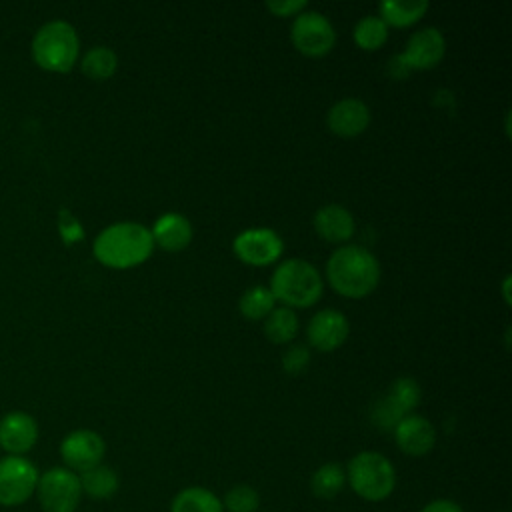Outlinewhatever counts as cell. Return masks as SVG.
<instances>
[{
    "label": "cell",
    "mask_w": 512,
    "mask_h": 512,
    "mask_svg": "<svg viewBox=\"0 0 512 512\" xmlns=\"http://www.w3.org/2000/svg\"><path fill=\"white\" fill-rule=\"evenodd\" d=\"M330 132L342 138H354L362 134L370 124V110L358 98L338 100L326 116Z\"/></svg>",
    "instance_id": "cell-16"
},
{
    "label": "cell",
    "mask_w": 512,
    "mask_h": 512,
    "mask_svg": "<svg viewBox=\"0 0 512 512\" xmlns=\"http://www.w3.org/2000/svg\"><path fill=\"white\" fill-rule=\"evenodd\" d=\"M508 284H510V278L504 280V300H506V302H510V298H508Z\"/></svg>",
    "instance_id": "cell-32"
},
{
    "label": "cell",
    "mask_w": 512,
    "mask_h": 512,
    "mask_svg": "<svg viewBox=\"0 0 512 512\" xmlns=\"http://www.w3.org/2000/svg\"><path fill=\"white\" fill-rule=\"evenodd\" d=\"M170 512H224V506L208 488L188 486L172 498Z\"/></svg>",
    "instance_id": "cell-20"
},
{
    "label": "cell",
    "mask_w": 512,
    "mask_h": 512,
    "mask_svg": "<svg viewBox=\"0 0 512 512\" xmlns=\"http://www.w3.org/2000/svg\"><path fill=\"white\" fill-rule=\"evenodd\" d=\"M322 278L316 266L302 258L284 260L270 278V292L288 308H308L322 296Z\"/></svg>",
    "instance_id": "cell-4"
},
{
    "label": "cell",
    "mask_w": 512,
    "mask_h": 512,
    "mask_svg": "<svg viewBox=\"0 0 512 512\" xmlns=\"http://www.w3.org/2000/svg\"><path fill=\"white\" fill-rule=\"evenodd\" d=\"M346 480L360 498L380 502L392 494L396 486V472L384 454L364 450L348 462Z\"/></svg>",
    "instance_id": "cell-5"
},
{
    "label": "cell",
    "mask_w": 512,
    "mask_h": 512,
    "mask_svg": "<svg viewBox=\"0 0 512 512\" xmlns=\"http://www.w3.org/2000/svg\"><path fill=\"white\" fill-rule=\"evenodd\" d=\"M78 478H80L82 492L88 494L90 498H96V500L110 498L118 490L116 472L112 468L104 466V464H98V466L82 472Z\"/></svg>",
    "instance_id": "cell-21"
},
{
    "label": "cell",
    "mask_w": 512,
    "mask_h": 512,
    "mask_svg": "<svg viewBox=\"0 0 512 512\" xmlns=\"http://www.w3.org/2000/svg\"><path fill=\"white\" fill-rule=\"evenodd\" d=\"M106 444L104 438L94 430H74L64 436L60 442V456L68 470L72 472H86L94 466H98L104 458Z\"/></svg>",
    "instance_id": "cell-10"
},
{
    "label": "cell",
    "mask_w": 512,
    "mask_h": 512,
    "mask_svg": "<svg viewBox=\"0 0 512 512\" xmlns=\"http://www.w3.org/2000/svg\"><path fill=\"white\" fill-rule=\"evenodd\" d=\"M350 324L340 310L324 308L308 322V342L320 352H332L348 338Z\"/></svg>",
    "instance_id": "cell-14"
},
{
    "label": "cell",
    "mask_w": 512,
    "mask_h": 512,
    "mask_svg": "<svg viewBox=\"0 0 512 512\" xmlns=\"http://www.w3.org/2000/svg\"><path fill=\"white\" fill-rule=\"evenodd\" d=\"M292 44L310 58H320L334 48L336 32L326 16L320 12H300L292 24Z\"/></svg>",
    "instance_id": "cell-9"
},
{
    "label": "cell",
    "mask_w": 512,
    "mask_h": 512,
    "mask_svg": "<svg viewBox=\"0 0 512 512\" xmlns=\"http://www.w3.org/2000/svg\"><path fill=\"white\" fill-rule=\"evenodd\" d=\"M58 232L66 246H72V244L84 240V228H82L80 220L66 208H62L58 212Z\"/></svg>",
    "instance_id": "cell-28"
},
{
    "label": "cell",
    "mask_w": 512,
    "mask_h": 512,
    "mask_svg": "<svg viewBox=\"0 0 512 512\" xmlns=\"http://www.w3.org/2000/svg\"><path fill=\"white\" fill-rule=\"evenodd\" d=\"M276 300L266 286H250L238 300V310L246 320H264L276 306Z\"/></svg>",
    "instance_id": "cell-25"
},
{
    "label": "cell",
    "mask_w": 512,
    "mask_h": 512,
    "mask_svg": "<svg viewBox=\"0 0 512 512\" xmlns=\"http://www.w3.org/2000/svg\"><path fill=\"white\" fill-rule=\"evenodd\" d=\"M394 440L398 448L408 456H424L436 444V430L430 420L418 414L404 416L394 426Z\"/></svg>",
    "instance_id": "cell-15"
},
{
    "label": "cell",
    "mask_w": 512,
    "mask_h": 512,
    "mask_svg": "<svg viewBox=\"0 0 512 512\" xmlns=\"http://www.w3.org/2000/svg\"><path fill=\"white\" fill-rule=\"evenodd\" d=\"M314 230L326 242L342 244L354 234V216L340 204H326L314 214Z\"/></svg>",
    "instance_id": "cell-18"
},
{
    "label": "cell",
    "mask_w": 512,
    "mask_h": 512,
    "mask_svg": "<svg viewBox=\"0 0 512 512\" xmlns=\"http://www.w3.org/2000/svg\"><path fill=\"white\" fill-rule=\"evenodd\" d=\"M346 484V470L338 464V462H326L320 468L314 470L312 480H310V488L314 492V496L330 500L334 496H338L342 492Z\"/></svg>",
    "instance_id": "cell-23"
},
{
    "label": "cell",
    "mask_w": 512,
    "mask_h": 512,
    "mask_svg": "<svg viewBox=\"0 0 512 512\" xmlns=\"http://www.w3.org/2000/svg\"><path fill=\"white\" fill-rule=\"evenodd\" d=\"M420 402V386L412 378H398L392 382L388 394L372 408V422L380 430H394V426Z\"/></svg>",
    "instance_id": "cell-8"
},
{
    "label": "cell",
    "mask_w": 512,
    "mask_h": 512,
    "mask_svg": "<svg viewBox=\"0 0 512 512\" xmlns=\"http://www.w3.org/2000/svg\"><path fill=\"white\" fill-rule=\"evenodd\" d=\"M326 278L334 292L346 298H364L380 282V264L364 246L346 244L328 258Z\"/></svg>",
    "instance_id": "cell-1"
},
{
    "label": "cell",
    "mask_w": 512,
    "mask_h": 512,
    "mask_svg": "<svg viewBox=\"0 0 512 512\" xmlns=\"http://www.w3.org/2000/svg\"><path fill=\"white\" fill-rule=\"evenodd\" d=\"M388 40V26L378 16H364L354 28V42L362 50H378Z\"/></svg>",
    "instance_id": "cell-26"
},
{
    "label": "cell",
    "mask_w": 512,
    "mask_h": 512,
    "mask_svg": "<svg viewBox=\"0 0 512 512\" xmlns=\"http://www.w3.org/2000/svg\"><path fill=\"white\" fill-rule=\"evenodd\" d=\"M264 334L274 344H286L298 334V316L288 306L274 308L264 318Z\"/></svg>",
    "instance_id": "cell-22"
},
{
    "label": "cell",
    "mask_w": 512,
    "mask_h": 512,
    "mask_svg": "<svg viewBox=\"0 0 512 512\" xmlns=\"http://www.w3.org/2000/svg\"><path fill=\"white\" fill-rule=\"evenodd\" d=\"M36 494L44 512H74L82 498L80 478L64 466L50 468L38 478Z\"/></svg>",
    "instance_id": "cell-6"
},
{
    "label": "cell",
    "mask_w": 512,
    "mask_h": 512,
    "mask_svg": "<svg viewBox=\"0 0 512 512\" xmlns=\"http://www.w3.org/2000/svg\"><path fill=\"white\" fill-rule=\"evenodd\" d=\"M420 512H464L456 502L440 498V500H432L428 502Z\"/></svg>",
    "instance_id": "cell-31"
},
{
    "label": "cell",
    "mask_w": 512,
    "mask_h": 512,
    "mask_svg": "<svg viewBox=\"0 0 512 512\" xmlns=\"http://www.w3.org/2000/svg\"><path fill=\"white\" fill-rule=\"evenodd\" d=\"M234 254L250 266H268L282 256L284 242L270 228H250L234 238Z\"/></svg>",
    "instance_id": "cell-11"
},
{
    "label": "cell",
    "mask_w": 512,
    "mask_h": 512,
    "mask_svg": "<svg viewBox=\"0 0 512 512\" xmlns=\"http://www.w3.org/2000/svg\"><path fill=\"white\" fill-rule=\"evenodd\" d=\"M80 68H82V74L88 76L90 80L102 82L116 72L118 56L108 46H94L82 56Z\"/></svg>",
    "instance_id": "cell-24"
},
{
    "label": "cell",
    "mask_w": 512,
    "mask_h": 512,
    "mask_svg": "<svg viewBox=\"0 0 512 512\" xmlns=\"http://www.w3.org/2000/svg\"><path fill=\"white\" fill-rule=\"evenodd\" d=\"M38 440V422L22 410H14L0 420V448L8 456H24Z\"/></svg>",
    "instance_id": "cell-13"
},
{
    "label": "cell",
    "mask_w": 512,
    "mask_h": 512,
    "mask_svg": "<svg viewBox=\"0 0 512 512\" xmlns=\"http://www.w3.org/2000/svg\"><path fill=\"white\" fill-rule=\"evenodd\" d=\"M154 250V240L148 228L138 222H116L104 228L94 244V258L116 270L132 268L150 258Z\"/></svg>",
    "instance_id": "cell-2"
},
{
    "label": "cell",
    "mask_w": 512,
    "mask_h": 512,
    "mask_svg": "<svg viewBox=\"0 0 512 512\" xmlns=\"http://www.w3.org/2000/svg\"><path fill=\"white\" fill-rule=\"evenodd\" d=\"M308 6L306 0H272V2H266V8L280 16V18H286V16H298L300 12H304Z\"/></svg>",
    "instance_id": "cell-30"
},
{
    "label": "cell",
    "mask_w": 512,
    "mask_h": 512,
    "mask_svg": "<svg viewBox=\"0 0 512 512\" xmlns=\"http://www.w3.org/2000/svg\"><path fill=\"white\" fill-rule=\"evenodd\" d=\"M308 364H310V352L302 344L288 348L282 356V366L288 374H302L308 368Z\"/></svg>",
    "instance_id": "cell-29"
},
{
    "label": "cell",
    "mask_w": 512,
    "mask_h": 512,
    "mask_svg": "<svg viewBox=\"0 0 512 512\" xmlns=\"http://www.w3.org/2000/svg\"><path fill=\"white\" fill-rule=\"evenodd\" d=\"M444 52H446V42L442 32L438 28H422L408 38L406 50L396 58L406 72L428 70L440 64V60L444 58Z\"/></svg>",
    "instance_id": "cell-12"
},
{
    "label": "cell",
    "mask_w": 512,
    "mask_h": 512,
    "mask_svg": "<svg viewBox=\"0 0 512 512\" xmlns=\"http://www.w3.org/2000/svg\"><path fill=\"white\" fill-rule=\"evenodd\" d=\"M380 20L386 26L406 28L416 24L428 10L426 0H384L378 6Z\"/></svg>",
    "instance_id": "cell-19"
},
{
    "label": "cell",
    "mask_w": 512,
    "mask_h": 512,
    "mask_svg": "<svg viewBox=\"0 0 512 512\" xmlns=\"http://www.w3.org/2000/svg\"><path fill=\"white\" fill-rule=\"evenodd\" d=\"M154 244H158L166 252H180L192 240V224L186 216L178 212H168L154 222L150 230Z\"/></svg>",
    "instance_id": "cell-17"
},
{
    "label": "cell",
    "mask_w": 512,
    "mask_h": 512,
    "mask_svg": "<svg viewBox=\"0 0 512 512\" xmlns=\"http://www.w3.org/2000/svg\"><path fill=\"white\" fill-rule=\"evenodd\" d=\"M222 506L228 512H256L260 506V496L252 486L236 484L226 492Z\"/></svg>",
    "instance_id": "cell-27"
},
{
    "label": "cell",
    "mask_w": 512,
    "mask_h": 512,
    "mask_svg": "<svg viewBox=\"0 0 512 512\" xmlns=\"http://www.w3.org/2000/svg\"><path fill=\"white\" fill-rule=\"evenodd\" d=\"M32 60L46 72H70L80 54V40L72 24L50 20L42 24L30 44Z\"/></svg>",
    "instance_id": "cell-3"
},
{
    "label": "cell",
    "mask_w": 512,
    "mask_h": 512,
    "mask_svg": "<svg viewBox=\"0 0 512 512\" xmlns=\"http://www.w3.org/2000/svg\"><path fill=\"white\" fill-rule=\"evenodd\" d=\"M36 466L24 456L0 458V506H20L34 492L38 484Z\"/></svg>",
    "instance_id": "cell-7"
}]
</instances>
